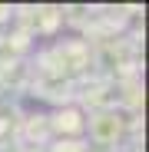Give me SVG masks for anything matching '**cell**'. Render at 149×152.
<instances>
[{
    "label": "cell",
    "instance_id": "cell-1",
    "mask_svg": "<svg viewBox=\"0 0 149 152\" xmlns=\"http://www.w3.org/2000/svg\"><path fill=\"white\" fill-rule=\"evenodd\" d=\"M123 132V119L113 113V109H103V113H96L90 119V136L96 145H113Z\"/></svg>",
    "mask_w": 149,
    "mask_h": 152
},
{
    "label": "cell",
    "instance_id": "cell-2",
    "mask_svg": "<svg viewBox=\"0 0 149 152\" xmlns=\"http://www.w3.org/2000/svg\"><path fill=\"white\" fill-rule=\"evenodd\" d=\"M53 129H60V132H80V129H83V116H80L76 109L57 113V116H53Z\"/></svg>",
    "mask_w": 149,
    "mask_h": 152
},
{
    "label": "cell",
    "instance_id": "cell-3",
    "mask_svg": "<svg viewBox=\"0 0 149 152\" xmlns=\"http://www.w3.org/2000/svg\"><path fill=\"white\" fill-rule=\"evenodd\" d=\"M50 152H86V145H83V142H76V139H63V142H57Z\"/></svg>",
    "mask_w": 149,
    "mask_h": 152
}]
</instances>
